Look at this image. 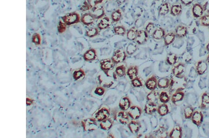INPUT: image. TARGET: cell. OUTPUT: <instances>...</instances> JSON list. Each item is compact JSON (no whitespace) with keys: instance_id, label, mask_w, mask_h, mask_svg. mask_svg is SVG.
Returning <instances> with one entry per match:
<instances>
[{"instance_id":"cell-14","label":"cell","mask_w":209,"mask_h":138,"mask_svg":"<svg viewBox=\"0 0 209 138\" xmlns=\"http://www.w3.org/2000/svg\"><path fill=\"white\" fill-rule=\"evenodd\" d=\"M157 106L155 102L149 101L144 106V111L145 114L151 115L157 111Z\"/></svg>"},{"instance_id":"cell-31","label":"cell","mask_w":209,"mask_h":138,"mask_svg":"<svg viewBox=\"0 0 209 138\" xmlns=\"http://www.w3.org/2000/svg\"><path fill=\"white\" fill-rule=\"evenodd\" d=\"M110 26V19L109 17H105L103 18L98 24V27L101 30L107 29Z\"/></svg>"},{"instance_id":"cell-21","label":"cell","mask_w":209,"mask_h":138,"mask_svg":"<svg viewBox=\"0 0 209 138\" xmlns=\"http://www.w3.org/2000/svg\"><path fill=\"white\" fill-rule=\"evenodd\" d=\"M94 19L95 18L91 14V13H88L83 15L81 18V21L85 25L89 26L94 23Z\"/></svg>"},{"instance_id":"cell-36","label":"cell","mask_w":209,"mask_h":138,"mask_svg":"<svg viewBox=\"0 0 209 138\" xmlns=\"http://www.w3.org/2000/svg\"><path fill=\"white\" fill-rule=\"evenodd\" d=\"M154 134L155 137L165 138L167 137V132L163 127H160Z\"/></svg>"},{"instance_id":"cell-8","label":"cell","mask_w":209,"mask_h":138,"mask_svg":"<svg viewBox=\"0 0 209 138\" xmlns=\"http://www.w3.org/2000/svg\"><path fill=\"white\" fill-rule=\"evenodd\" d=\"M83 125L86 131H92L96 130L97 127L96 121L92 119H87L84 120Z\"/></svg>"},{"instance_id":"cell-35","label":"cell","mask_w":209,"mask_h":138,"mask_svg":"<svg viewBox=\"0 0 209 138\" xmlns=\"http://www.w3.org/2000/svg\"><path fill=\"white\" fill-rule=\"evenodd\" d=\"M158 97L159 98V95L158 93L155 91H152L150 93H148L146 96V100L148 101L155 102L158 100Z\"/></svg>"},{"instance_id":"cell-16","label":"cell","mask_w":209,"mask_h":138,"mask_svg":"<svg viewBox=\"0 0 209 138\" xmlns=\"http://www.w3.org/2000/svg\"><path fill=\"white\" fill-rule=\"evenodd\" d=\"M185 64L180 63L172 68V73L175 76H180L185 72Z\"/></svg>"},{"instance_id":"cell-30","label":"cell","mask_w":209,"mask_h":138,"mask_svg":"<svg viewBox=\"0 0 209 138\" xmlns=\"http://www.w3.org/2000/svg\"><path fill=\"white\" fill-rule=\"evenodd\" d=\"M157 112L161 116H164L169 112L168 106L165 103H163L159 106L157 109Z\"/></svg>"},{"instance_id":"cell-9","label":"cell","mask_w":209,"mask_h":138,"mask_svg":"<svg viewBox=\"0 0 209 138\" xmlns=\"http://www.w3.org/2000/svg\"><path fill=\"white\" fill-rule=\"evenodd\" d=\"M110 111L107 108H103L99 111L95 115V119L98 121H102L109 117Z\"/></svg>"},{"instance_id":"cell-27","label":"cell","mask_w":209,"mask_h":138,"mask_svg":"<svg viewBox=\"0 0 209 138\" xmlns=\"http://www.w3.org/2000/svg\"><path fill=\"white\" fill-rule=\"evenodd\" d=\"M113 125V121L111 119L107 118L102 120L100 123V126L104 130H109Z\"/></svg>"},{"instance_id":"cell-2","label":"cell","mask_w":209,"mask_h":138,"mask_svg":"<svg viewBox=\"0 0 209 138\" xmlns=\"http://www.w3.org/2000/svg\"><path fill=\"white\" fill-rule=\"evenodd\" d=\"M113 118L117 122L122 125H127L128 124L129 121V116L126 111L122 110L117 112L113 115Z\"/></svg>"},{"instance_id":"cell-40","label":"cell","mask_w":209,"mask_h":138,"mask_svg":"<svg viewBox=\"0 0 209 138\" xmlns=\"http://www.w3.org/2000/svg\"><path fill=\"white\" fill-rule=\"evenodd\" d=\"M177 55L174 54H169L167 56V58H166V61L167 63L170 65H174L177 62Z\"/></svg>"},{"instance_id":"cell-34","label":"cell","mask_w":209,"mask_h":138,"mask_svg":"<svg viewBox=\"0 0 209 138\" xmlns=\"http://www.w3.org/2000/svg\"><path fill=\"white\" fill-rule=\"evenodd\" d=\"M170 6L167 3H164L159 8V13L161 15H165L170 11Z\"/></svg>"},{"instance_id":"cell-44","label":"cell","mask_w":209,"mask_h":138,"mask_svg":"<svg viewBox=\"0 0 209 138\" xmlns=\"http://www.w3.org/2000/svg\"><path fill=\"white\" fill-rule=\"evenodd\" d=\"M194 113V109L191 107H187L184 110V115L185 118L186 119H190L191 118L192 115Z\"/></svg>"},{"instance_id":"cell-52","label":"cell","mask_w":209,"mask_h":138,"mask_svg":"<svg viewBox=\"0 0 209 138\" xmlns=\"http://www.w3.org/2000/svg\"><path fill=\"white\" fill-rule=\"evenodd\" d=\"M164 0H155V5L156 7L161 6L164 3Z\"/></svg>"},{"instance_id":"cell-37","label":"cell","mask_w":209,"mask_h":138,"mask_svg":"<svg viewBox=\"0 0 209 138\" xmlns=\"http://www.w3.org/2000/svg\"><path fill=\"white\" fill-rule=\"evenodd\" d=\"M209 106V95L206 93H205L202 95V103H201V108L202 109L206 108Z\"/></svg>"},{"instance_id":"cell-7","label":"cell","mask_w":209,"mask_h":138,"mask_svg":"<svg viewBox=\"0 0 209 138\" xmlns=\"http://www.w3.org/2000/svg\"><path fill=\"white\" fill-rule=\"evenodd\" d=\"M63 20L66 24H73L80 22V16L77 13H74L66 15L64 17Z\"/></svg>"},{"instance_id":"cell-25","label":"cell","mask_w":209,"mask_h":138,"mask_svg":"<svg viewBox=\"0 0 209 138\" xmlns=\"http://www.w3.org/2000/svg\"><path fill=\"white\" fill-rule=\"evenodd\" d=\"M165 32L163 28H159L156 29L152 34L153 38L155 40H161L164 37Z\"/></svg>"},{"instance_id":"cell-17","label":"cell","mask_w":209,"mask_h":138,"mask_svg":"<svg viewBox=\"0 0 209 138\" xmlns=\"http://www.w3.org/2000/svg\"><path fill=\"white\" fill-rule=\"evenodd\" d=\"M131 106V100L128 97H123L119 101V107L121 110H128L130 108Z\"/></svg>"},{"instance_id":"cell-55","label":"cell","mask_w":209,"mask_h":138,"mask_svg":"<svg viewBox=\"0 0 209 138\" xmlns=\"http://www.w3.org/2000/svg\"><path fill=\"white\" fill-rule=\"evenodd\" d=\"M206 50L209 52V42L206 46Z\"/></svg>"},{"instance_id":"cell-3","label":"cell","mask_w":209,"mask_h":138,"mask_svg":"<svg viewBox=\"0 0 209 138\" xmlns=\"http://www.w3.org/2000/svg\"><path fill=\"white\" fill-rule=\"evenodd\" d=\"M127 54L124 50H118L113 53L111 60L115 64L124 62L127 58Z\"/></svg>"},{"instance_id":"cell-33","label":"cell","mask_w":209,"mask_h":138,"mask_svg":"<svg viewBox=\"0 0 209 138\" xmlns=\"http://www.w3.org/2000/svg\"><path fill=\"white\" fill-rule=\"evenodd\" d=\"M170 81L167 78H162L158 81V87L159 88L165 89L170 85Z\"/></svg>"},{"instance_id":"cell-50","label":"cell","mask_w":209,"mask_h":138,"mask_svg":"<svg viewBox=\"0 0 209 138\" xmlns=\"http://www.w3.org/2000/svg\"><path fill=\"white\" fill-rule=\"evenodd\" d=\"M105 89L103 88L99 87L95 90V93L99 95H102L105 93Z\"/></svg>"},{"instance_id":"cell-11","label":"cell","mask_w":209,"mask_h":138,"mask_svg":"<svg viewBox=\"0 0 209 138\" xmlns=\"http://www.w3.org/2000/svg\"><path fill=\"white\" fill-rule=\"evenodd\" d=\"M115 64L113 63L111 59L103 60L101 61V66L102 70L107 72V71H110L112 70L114 67Z\"/></svg>"},{"instance_id":"cell-10","label":"cell","mask_w":209,"mask_h":138,"mask_svg":"<svg viewBox=\"0 0 209 138\" xmlns=\"http://www.w3.org/2000/svg\"><path fill=\"white\" fill-rule=\"evenodd\" d=\"M204 10V8L199 3H196L193 6L192 12L193 16L195 18H200L203 15Z\"/></svg>"},{"instance_id":"cell-38","label":"cell","mask_w":209,"mask_h":138,"mask_svg":"<svg viewBox=\"0 0 209 138\" xmlns=\"http://www.w3.org/2000/svg\"><path fill=\"white\" fill-rule=\"evenodd\" d=\"M122 17V13L120 9L115 10L112 13L111 19L113 22H118Z\"/></svg>"},{"instance_id":"cell-54","label":"cell","mask_w":209,"mask_h":138,"mask_svg":"<svg viewBox=\"0 0 209 138\" xmlns=\"http://www.w3.org/2000/svg\"><path fill=\"white\" fill-rule=\"evenodd\" d=\"M116 1L119 4H122L125 3L127 0H116Z\"/></svg>"},{"instance_id":"cell-26","label":"cell","mask_w":209,"mask_h":138,"mask_svg":"<svg viewBox=\"0 0 209 138\" xmlns=\"http://www.w3.org/2000/svg\"><path fill=\"white\" fill-rule=\"evenodd\" d=\"M176 36V34L174 32H170L167 34H165L164 37L165 46H168L171 44L175 40Z\"/></svg>"},{"instance_id":"cell-13","label":"cell","mask_w":209,"mask_h":138,"mask_svg":"<svg viewBox=\"0 0 209 138\" xmlns=\"http://www.w3.org/2000/svg\"><path fill=\"white\" fill-rule=\"evenodd\" d=\"M203 119H204V117H203V114L201 112L198 111L194 112L191 117V120H192V122L197 126L201 125L203 122Z\"/></svg>"},{"instance_id":"cell-39","label":"cell","mask_w":209,"mask_h":138,"mask_svg":"<svg viewBox=\"0 0 209 138\" xmlns=\"http://www.w3.org/2000/svg\"><path fill=\"white\" fill-rule=\"evenodd\" d=\"M115 73L117 76L120 77H123L126 75V68L125 66L122 65L116 67L115 70Z\"/></svg>"},{"instance_id":"cell-1","label":"cell","mask_w":209,"mask_h":138,"mask_svg":"<svg viewBox=\"0 0 209 138\" xmlns=\"http://www.w3.org/2000/svg\"><path fill=\"white\" fill-rule=\"evenodd\" d=\"M187 85V80L183 75L175 76L171 77L170 80L169 89L170 93L182 91Z\"/></svg>"},{"instance_id":"cell-4","label":"cell","mask_w":209,"mask_h":138,"mask_svg":"<svg viewBox=\"0 0 209 138\" xmlns=\"http://www.w3.org/2000/svg\"><path fill=\"white\" fill-rule=\"evenodd\" d=\"M130 117L133 120H136L139 118L142 114V109L140 107L136 106H131L128 112Z\"/></svg>"},{"instance_id":"cell-5","label":"cell","mask_w":209,"mask_h":138,"mask_svg":"<svg viewBox=\"0 0 209 138\" xmlns=\"http://www.w3.org/2000/svg\"><path fill=\"white\" fill-rule=\"evenodd\" d=\"M148 39V34L145 30H140L138 32L135 39L136 42L139 45H143L147 42Z\"/></svg>"},{"instance_id":"cell-12","label":"cell","mask_w":209,"mask_h":138,"mask_svg":"<svg viewBox=\"0 0 209 138\" xmlns=\"http://www.w3.org/2000/svg\"><path fill=\"white\" fill-rule=\"evenodd\" d=\"M145 86L148 89L151 91L154 90L158 86V81L156 77L152 76L148 78L145 83Z\"/></svg>"},{"instance_id":"cell-29","label":"cell","mask_w":209,"mask_h":138,"mask_svg":"<svg viewBox=\"0 0 209 138\" xmlns=\"http://www.w3.org/2000/svg\"><path fill=\"white\" fill-rule=\"evenodd\" d=\"M103 1V0H86L84 5L85 8H86V10H88L90 8H92L102 3Z\"/></svg>"},{"instance_id":"cell-32","label":"cell","mask_w":209,"mask_h":138,"mask_svg":"<svg viewBox=\"0 0 209 138\" xmlns=\"http://www.w3.org/2000/svg\"><path fill=\"white\" fill-rule=\"evenodd\" d=\"M84 58L87 61L94 60L96 58V51L93 49L88 50L84 54Z\"/></svg>"},{"instance_id":"cell-47","label":"cell","mask_w":209,"mask_h":138,"mask_svg":"<svg viewBox=\"0 0 209 138\" xmlns=\"http://www.w3.org/2000/svg\"><path fill=\"white\" fill-rule=\"evenodd\" d=\"M99 33V31L97 28H91L86 31V35L89 37H93Z\"/></svg>"},{"instance_id":"cell-24","label":"cell","mask_w":209,"mask_h":138,"mask_svg":"<svg viewBox=\"0 0 209 138\" xmlns=\"http://www.w3.org/2000/svg\"><path fill=\"white\" fill-rule=\"evenodd\" d=\"M185 97V93L182 91H178L173 93L171 98V101L173 104H176L179 101H182Z\"/></svg>"},{"instance_id":"cell-41","label":"cell","mask_w":209,"mask_h":138,"mask_svg":"<svg viewBox=\"0 0 209 138\" xmlns=\"http://www.w3.org/2000/svg\"><path fill=\"white\" fill-rule=\"evenodd\" d=\"M160 101L163 103H166L170 100V97L166 92H162L159 95Z\"/></svg>"},{"instance_id":"cell-42","label":"cell","mask_w":209,"mask_h":138,"mask_svg":"<svg viewBox=\"0 0 209 138\" xmlns=\"http://www.w3.org/2000/svg\"><path fill=\"white\" fill-rule=\"evenodd\" d=\"M113 31L115 34L119 35H124L126 33V29L123 26H118L114 27Z\"/></svg>"},{"instance_id":"cell-56","label":"cell","mask_w":209,"mask_h":138,"mask_svg":"<svg viewBox=\"0 0 209 138\" xmlns=\"http://www.w3.org/2000/svg\"><path fill=\"white\" fill-rule=\"evenodd\" d=\"M207 61L208 63L209 64V55L208 56L207 58Z\"/></svg>"},{"instance_id":"cell-15","label":"cell","mask_w":209,"mask_h":138,"mask_svg":"<svg viewBox=\"0 0 209 138\" xmlns=\"http://www.w3.org/2000/svg\"><path fill=\"white\" fill-rule=\"evenodd\" d=\"M141 125L138 121L132 120L128 124V127L132 134H136L139 131Z\"/></svg>"},{"instance_id":"cell-45","label":"cell","mask_w":209,"mask_h":138,"mask_svg":"<svg viewBox=\"0 0 209 138\" xmlns=\"http://www.w3.org/2000/svg\"><path fill=\"white\" fill-rule=\"evenodd\" d=\"M131 83L133 87L135 88H140L143 86L142 81L139 77H136L131 80Z\"/></svg>"},{"instance_id":"cell-6","label":"cell","mask_w":209,"mask_h":138,"mask_svg":"<svg viewBox=\"0 0 209 138\" xmlns=\"http://www.w3.org/2000/svg\"><path fill=\"white\" fill-rule=\"evenodd\" d=\"M91 13L95 19H100L104 16V8L102 6H96L91 8Z\"/></svg>"},{"instance_id":"cell-51","label":"cell","mask_w":209,"mask_h":138,"mask_svg":"<svg viewBox=\"0 0 209 138\" xmlns=\"http://www.w3.org/2000/svg\"><path fill=\"white\" fill-rule=\"evenodd\" d=\"M193 1L194 0H180L182 3L185 6L189 5L193 3Z\"/></svg>"},{"instance_id":"cell-23","label":"cell","mask_w":209,"mask_h":138,"mask_svg":"<svg viewBox=\"0 0 209 138\" xmlns=\"http://www.w3.org/2000/svg\"><path fill=\"white\" fill-rule=\"evenodd\" d=\"M138 73V68L136 66H133L129 67L127 72V75L131 80L137 77Z\"/></svg>"},{"instance_id":"cell-46","label":"cell","mask_w":209,"mask_h":138,"mask_svg":"<svg viewBox=\"0 0 209 138\" xmlns=\"http://www.w3.org/2000/svg\"><path fill=\"white\" fill-rule=\"evenodd\" d=\"M200 24L202 26L209 27V14L203 15L200 17Z\"/></svg>"},{"instance_id":"cell-19","label":"cell","mask_w":209,"mask_h":138,"mask_svg":"<svg viewBox=\"0 0 209 138\" xmlns=\"http://www.w3.org/2000/svg\"><path fill=\"white\" fill-rule=\"evenodd\" d=\"M208 68V65L206 61H201L197 63L196 72L198 75H201L205 74Z\"/></svg>"},{"instance_id":"cell-49","label":"cell","mask_w":209,"mask_h":138,"mask_svg":"<svg viewBox=\"0 0 209 138\" xmlns=\"http://www.w3.org/2000/svg\"><path fill=\"white\" fill-rule=\"evenodd\" d=\"M84 75V73L81 70H79V71H76L74 73V78L75 79L78 80L80 79L81 77H83V76Z\"/></svg>"},{"instance_id":"cell-22","label":"cell","mask_w":209,"mask_h":138,"mask_svg":"<svg viewBox=\"0 0 209 138\" xmlns=\"http://www.w3.org/2000/svg\"><path fill=\"white\" fill-rule=\"evenodd\" d=\"M182 136V129L180 126H176L173 128L169 134V137L181 138Z\"/></svg>"},{"instance_id":"cell-53","label":"cell","mask_w":209,"mask_h":138,"mask_svg":"<svg viewBox=\"0 0 209 138\" xmlns=\"http://www.w3.org/2000/svg\"><path fill=\"white\" fill-rule=\"evenodd\" d=\"M34 41L35 43H39V38L38 37V35H36V36H34Z\"/></svg>"},{"instance_id":"cell-18","label":"cell","mask_w":209,"mask_h":138,"mask_svg":"<svg viewBox=\"0 0 209 138\" xmlns=\"http://www.w3.org/2000/svg\"><path fill=\"white\" fill-rule=\"evenodd\" d=\"M188 29L185 26L179 25L175 29L176 36L179 38L185 37L187 34Z\"/></svg>"},{"instance_id":"cell-48","label":"cell","mask_w":209,"mask_h":138,"mask_svg":"<svg viewBox=\"0 0 209 138\" xmlns=\"http://www.w3.org/2000/svg\"><path fill=\"white\" fill-rule=\"evenodd\" d=\"M154 23L150 22L148 23L145 27V30L148 33V34L151 33V31L154 28Z\"/></svg>"},{"instance_id":"cell-28","label":"cell","mask_w":209,"mask_h":138,"mask_svg":"<svg viewBox=\"0 0 209 138\" xmlns=\"http://www.w3.org/2000/svg\"><path fill=\"white\" fill-rule=\"evenodd\" d=\"M138 32V30L135 27H132V28L128 30V32H127V38L129 40H132V41L135 40L137 35Z\"/></svg>"},{"instance_id":"cell-43","label":"cell","mask_w":209,"mask_h":138,"mask_svg":"<svg viewBox=\"0 0 209 138\" xmlns=\"http://www.w3.org/2000/svg\"><path fill=\"white\" fill-rule=\"evenodd\" d=\"M137 46L133 43H130L128 44L127 48V53L129 56L133 55L137 50Z\"/></svg>"},{"instance_id":"cell-20","label":"cell","mask_w":209,"mask_h":138,"mask_svg":"<svg viewBox=\"0 0 209 138\" xmlns=\"http://www.w3.org/2000/svg\"><path fill=\"white\" fill-rule=\"evenodd\" d=\"M182 11V7L180 3L174 4L170 8V13L173 16H178Z\"/></svg>"}]
</instances>
